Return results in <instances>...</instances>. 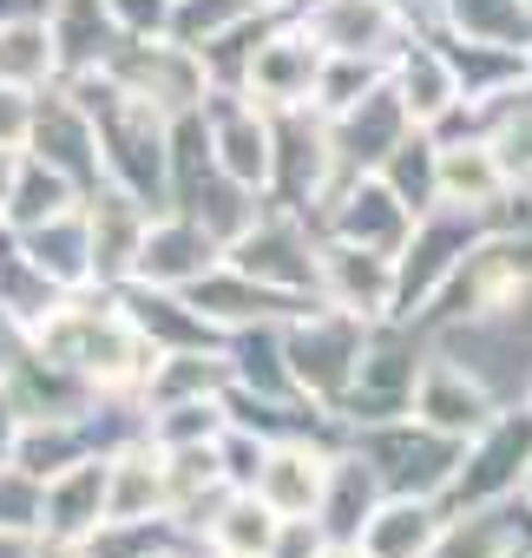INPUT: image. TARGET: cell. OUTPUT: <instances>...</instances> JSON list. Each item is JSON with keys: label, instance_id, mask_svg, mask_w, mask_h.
<instances>
[{"label": "cell", "instance_id": "1", "mask_svg": "<svg viewBox=\"0 0 532 558\" xmlns=\"http://www.w3.org/2000/svg\"><path fill=\"white\" fill-rule=\"evenodd\" d=\"M27 342L47 362H60L66 375H80L93 395H138V381L152 368V349L138 342V329L125 323V310H119L112 290H73V296H60L27 329Z\"/></svg>", "mask_w": 532, "mask_h": 558}, {"label": "cell", "instance_id": "2", "mask_svg": "<svg viewBox=\"0 0 532 558\" xmlns=\"http://www.w3.org/2000/svg\"><path fill=\"white\" fill-rule=\"evenodd\" d=\"M86 119H93V138H99V178L132 191L145 210H165L171 204V151H165V132L171 119L145 99H132L125 86H112L106 73H73L60 80Z\"/></svg>", "mask_w": 532, "mask_h": 558}, {"label": "cell", "instance_id": "3", "mask_svg": "<svg viewBox=\"0 0 532 558\" xmlns=\"http://www.w3.org/2000/svg\"><path fill=\"white\" fill-rule=\"evenodd\" d=\"M532 296V223H493L467 256L460 269L440 283V296L421 310L414 329L427 323H506L519 316V303Z\"/></svg>", "mask_w": 532, "mask_h": 558}, {"label": "cell", "instance_id": "4", "mask_svg": "<svg viewBox=\"0 0 532 558\" xmlns=\"http://www.w3.org/2000/svg\"><path fill=\"white\" fill-rule=\"evenodd\" d=\"M493 223H512V191L499 210H460V204H434L414 217L408 243L395 250V323H421V310L440 296V283L460 269V256L493 230Z\"/></svg>", "mask_w": 532, "mask_h": 558}, {"label": "cell", "instance_id": "5", "mask_svg": "<svg viewBox=\"0 0 532 558\" xmlns=\"http://www.w3.org/2000/svg\"><path fill=\"white\" fill-rule=\"evenodd\" d=\"M223 263L237 276H250V283L277 290V296H297V303L323 296V230H316V217L283 210L270 197H263L256 217L223 243Z\"/></svg>", "mask_w": 532, "mask_h": 558}, {"label": "cell", "instance_id": "6", "mask_svg": "<svg viewBox=\"0 0 532 558\" xmlns=\"http://www.w3.org/2000/svg\"><path fill=\"white\" fill-rule=\"evenodd\" d=\"M368 329L375 323H362V316H349V310H336V303H303V310H290L283 316V368H290V388L303 395V401H316V408H342V395H349V381H355V362H362V342H368Z\"/></svg>", "mask_w": 532, "mask_h": 558}, {"label": "cell", "instance_id": "7", "mask_svg": "<svg viewBox=\"0 0 532 558\" xmlns=\"http://www.w3.org/2000/svg\"><path fill=\"white\" fill-rule=\"evenodd\" d=\"M349 447L375 466L382 493H414V499H440L454 466H460V447L467 440H447L421 421H375V427H349Z\"/></svg>", "mask_w": 532, "mask_h": 558}, {"label": "cell", "instance_id": "8", "mask_svg": "<svg viewBox=\"0 0 532 558\" xmlns=\"http://www.w3.org/2000/svg\"><path fill=\"white\" fill-rule=\"evenodd\" d=\"M421 336L408 323H375L368 342H362V362H355V381L336 408L342 427H375V421H401L408 414V395H414V368H421Z\"/></svg>", "mask_w": 532, "mask_h": 558}, {"label": "cell", "instance_id": "9", "mask_svg": "<svg viewBox=\"0 0 532 558\" xmlns=\"http://www.w3.org/2000/svg\"><path fill=\"white\" fill-rule=\"evenodd\" d=\"M525 453H532V414L512 401V408H499V414H493L467 447H460V466H454V480H447V493H440V512H460V506H499V499H512Z\"/></svg>", "mask_w": 532, "mask_h": 558}, {"label": "cell", "instance_id": "10", "mask_svg": "<svg viewBox=\"0 0 532 558\" xmlns=\"http://www.w3.org/2000/svg\"><path fill=\"white\" fill-rule=\"evenodd\" d=\"M342 184L336 151H329V125L316 112H270V204L316 217L323 197Z\"/></svg>", "mask_w": 532, "mask_h": 558}, {"label": "cell", "instance_id": "11", "mask_svg": "<svg viewBox=\"0 0 532 558\" xmlns=\"http://www.w3.org/2000/svg\"><path fill=\"white\" fill-rule=\"evenodd\" d=\"M197 119H204V138H210L217 171L237 191H250V197L270 191V112L250 106L237 86H204Z\"/></svg>", "mask_w": 532, "mask_h": 558}, {"label": "cell", "instance_id": "12", "mask_svg": "<svg viewBox=\"0 0 532 558\" xmlns=\"http://www.w3.org/2000/svg\"><path fill=\"white\" fill-rule=\"evenodd\" d=\"M316 73H323V47L303 34L297 14L270 21L243 66V99L263 106V112H310V93H316Z\"/></svg>", "mask_w": 532, "mask_h": 558}, {"label": "cell", "instance_id": "13", "mask_svg": "<svg viewBox=\"0 0 532 558\" xmlns=\"http://www.w3.org/2000/svg\"><path fill=\"white\" fill-rule=\"evenodd\" d=\"M499 408H506V401H499L460 355H447V349L421 355L414 395H408V421H421V427H434V434H447V440H473Z\"/></svg>", "mask_w": 532, "mask_h": 558}, {"label": "cell", "instance_id": "14", "mask_svg": "<svg viewBox=\"0 0 532 558\" xmlns=\"http://www.w3.org/2000/svg\"><path fill=\"white\" fill-rule=\"evenodd\" d=\"M99 73H106L112 86H125L132 99L158 106L165 119H178V112H191V106L204 99V66H197V53H184L178 40H119Z\"/></svg>", "mask_w": 532, "mask_h": 558}, {"label": "cell", "instance_id": "15", "mask_svg": "<svg viewBox=\"0 0 532 558\" xmlns=\"http://www.w3.org/2000/svg\"><path fill=\"white\" fill-rule=\"evenodd\" d=\"M316 230H323V236H336V243H355V250L395 256V250L408 243V230H414V210H408V204H401L375 171H362V178H342V184L323 197Z\"/></svg>", "mask_w": 532, "mask_h": 558}, {"label": "cell", "instance_id": "16", "mask_svg": "<svg viewBox=\"0 0 532 558\" xmlns=\"http://www.w3.org/2000/svg\"><path fill=\"white\" fill-rule=\"evenodd\" d=\"M297 21H303V34H310L323 53L382 60V66L414 40V27L388 8V0H303Z\"/></svg>", "mask_w": 532, "mask_h": 558}, {"label": "cell", "instance_id": "17", "mask_svg": "<svg viewBox=\"0 0 532 558\" xmlns=\"http://www.w3.org/2000/svg\"><path fill=\"white\" fill-rule=\"evenodd\" d=\"M21 151H34V158H47L53 171H66L80 191H93V184H106L99 178V138H93V119H86V106L53 80V86H40L34 93V106H27V138H21Z\"/></svg>", "mask_w": 532, "mask_h": 558}, {"label": "cell", "instance_id": "18", "mask_svg": "<svg viewBox=\"0 0 532 558\" xmlns=\"http://www.w3.org/2000/svg\"><path fill=\"white\" fill-rule=\"evenodd\" d=\"M217 263H223V243H217L197 217H184V210H152L125 283H145V290H191L197 276L217 269Z\"/></svg>", "mask_w": 532, "mask_h": 558}, {"label": "cell", "instance_id": "19", "mask_svg": "<svg viewBox=\"0 0 532 558\" xmlns=\"http://www.w3.org/2000/svg\"><path fill=\"white\" fill-rule=\"evenodd\" d=\"M80 217H86L93 290H119L125 276H132V256H138V236H145L152 210H145L132 191H119V184H93L86 204H80Z\"/></svg>", "mask_w": 532, "mask_h": 558}, {"label": "cell", "instance_id": "20", "mask_svg": "<svg viewBox=\"0 0 532 558\" xmlns=\"http://www.w3.org/2000/svg\"><path fill=\"white\" fill-rule=\"evenodd\" d=\"M323 125H329L336 171H342V178H362V171H375V165L395 151V138L408 132V112H401V99H395L388 80H382V86H368L349 112H336V119H323Z\"/></svg>", "mask_w": 532, "mask_h": 558}, {"label": "cell", "instance_id": "21", "mask_svg": "<svg viewBox=\"0 0 532 558\" xmlns=\"http://www.w3.org/2000/svg\"><path fill=\"white\" fill-rule=\"evenodd\" d=\"M323 303H336L362 323H395V256L323 236Z\"/></svg>", "mask_w": 532, "mask_h": 558}, {"label": "cell", "instance_id": "22", "mask_svg": "<svg viewBox=\"0 0 532 558\" xmlns=\"http://www.w3.org/2000/svg\"><path fill=\"white\" fill-rule=\"evenodd\" d=\"M388 93L401 99L408 125H440V119L460 106V86H454V66H447L440 34H414V40L388 60Z\"/></svg>", "mask_w": 532, "mask_h": 558}, {"label": "cell", "instance_id": "23", "mask_svg": "<svg viewBox=\"0 0 532 558\" xmlns=\"http://www.w3.org/2000/svg\"><path fill=\"white\" fill-rule=\"evenodd\" d=\"M112 296H119L125 323L138 329V342H145L152 355H171V349H223V329H210V323H204V316L184 303V290H145V283H119Z\"/></svg>", "mask_w": 532, "mask_h": 558}, {"label": "cell", "instance_id": "24", "mask_svg": "<svg viewBox=\"0 0 532 558\" xmlns=\"http://www.w3.org/2000/svg\"><path fill=\"white\" fill-rule=\"evenodd\" d=\"M329 453L336 447H323V440H270V460H263V473H256L250 493L270 506L277 519H316Z\"/></svg>", "mask_w": 532, "mask_h": 558}, {"label": "cell", "instance_id": "25", "mask_svg": "<svg viewBox=\"0 0 532 558\" xmlns=\"http://www.w3.org/2000/svg\"><path fill=\"white\" fill-rule=\"evenodd\" d=\"M106 519V453H86L73 466H60L53 480H40V538H93V525Z\"/></svg>", "mask_w": 532, "mask_h": 558}, {"label": "cell", "instance_id": "26", "mask_svg": "<svg viewBox=\"0 0 532 558\" xmlns=\"http://www.w3.org/2000/svg\"><path fill=\"white\" fill-rule=\"evenodd\" d=\"M184 303L210 323V329H250V323H283L290 310H303L297 296H277V290H263V283H250V276H237L230 263H217V269H204L197 283L184 290Z\"/></svg>", "mask_w": 532, "mask_h": 558}, {"label": "cell", "instance_id": "27", "mask_svg": "<svg viewBox=\"0 0 532 558\" xmlns=\"http://www.w3.org/2000/svg\"><path fill=\"white\" fill-rule=\"evenodd\" d=\"M434 191L440 204H460V210H499L506 204V171L493 158V145L480 132L467 138H434Z\"/></svg>", "mask_w": 532, "mask_h": 558}, {"label": "cell", "instance_id": "28", "mask_svg": "<svg viewBox=\"0 0 532 558\" xmlns=\"http://www.w3.org/2000/svg\"><path fill=\"white\" fill-rule=\"evenodd\" d=\"M447 47V66H454V86H460V106L480 119L493 99L519 93L532 80V47H486V40H440Z\"/></svg>", "mask_w": 532, "mask_h": 558}, {"label": "cell", "instance_id": "29", "mask_svg": "<svg viewBox=\"0 0 532 558\" xmlns=\"http://www.w3.org/2000/svg\"><path fill=\"white\" fill-rule=\"evenodd\" d=\"M382 506V480H375V466L342 440L336 453H329V473H323V499H316V525L329 532V545H355V532H362V519Z\"/></svg>", "mask_w": 532, "mask_h": 558}, {"label": "cell", "instance_id": "30", "mask_svg": "<svg viewBox=\"0 0 532 558\" xmlns=\"http://www.w3.org/2000/svg\"><path fill=\"white\" fill-rule=\"evenodd\" d=\"M440 499H414V493H382V506L362 519L355 551L362 558H427L434 532H440Z\"/></svg>", "mask_w": 532, "mask_h": 558}, {"label": "cell", "instance_id": "31", "mask_svg": "<svg viewBox=\"0 0 532 558\" xmlns=\"http://www.w3.org/2000/svg\"><path fill=\"white\" fill-rule=\"evenodd\" d=\"M106 519H165V453L145 434L106 453Z\"/></svg>", "mask_w": 532, "mask_h": 558}, {"label": "cell", "instance_id": "32", "mask_svg": "<svg viewBox=\"0 0 532 558\" xmlns=\"http://www.w3.org/2000/svg\"><path fill=\"white\" fill-rule=\"evenodd\" d=\"M80 204H86V191H80L66 171H53V165H47V158H34V151H14L8 204H0V223H8V230H34V223H53V217L80 210Z\"/></svg>", "mask_w": 532, "mask_h": 558}, {"label": "cell", "instance_id": "33", "mask_svg": "<svg viewBox=\"0 0 532 558\" xmlns=\"http://www.w3.org/2000/svg\"><path fill=\"white\" fill-rule=\"evenodd\" d=\"M47 34H53V53H60V80L73 73H99L112 60V47L125 40L106 14V0H53L47 14Z\"/></svg>", "mask_w": 532, "mask_h": 558}, {"label": "cell", "instance_id": "34", "mask_svg": "<svg viewBox=\"0 0 532 558\" xmlns=\"http://www.w3.org/2000/svg\"><path fill=\"white\" fill-rule=\"evenodd\" d=\"M519 538H525V525H519L512 499H499V506H460V512L440 519L427 558H506V551H519Z\"/></svg>", "mask_w": 532, "mask_h": 558}, {"label": "cell", "instance_id": "35", "mask_svg": "<svg viewBox=\"0 0 532 558\" xmlns=\"http://www.w3.org/2000/svg\"><path fill=\"white\" fill-rule=\"evenodd\" d=\"M14 236H21L27 263L47 276L60 296L93 290V256H86V217H80V210H66V217H53V223H34V230H14Z\"/></svg>", "mask_w": 532, "mask_h": 558}, {"label": "cell", "instance_id": "36", "mask_svg": "<svg viewBox=\"0 0 532 558\" xmlns=\"http://www.w3.org/2000/svg\"><path fill=\"white\" fill-rule=\"evenodd\" d=\"M86 453H99L93 434H86V414H40V421H21V440H14L8 466H21L27 480H53L60 466H73Z\"/></svg>", "mask_w": 532, "mask_h": 558}, {"label": "cell", "instance_id": "37", "mask_svg": "<svg viewBox=\"0 0 532 558\" xmlns=\"http://www.w3.org/2000/svg\"><path fill=\"white\" fill-rule=\"evenodd\" d=\"M440 40L532 47V0H440Z\"/></svg>", "mask_w": 532, "mask_h": 558}, {"label": "cell", "instance_id": "38", "mask_svg": "<svg viewBox=\"0 0 532 558\" xmlns=\"http://www.w3.org/2000/svg\"><path fill=\"white\" fill-rule=\"evenodd\" d=\"M53 303H60V290H53L47 276H40V269L27 263L21 236H14L8 223H0V316H8V323H14V329L27 336V329H34V323H40V316H47Z\"/></svg>", "mask_w": 532, "mask_h": 558}, {"label": "cell", "instance_id": "39", "mask_svg": "<svg viewBox=\"0 0 532 558\" xmlns=\"http://www.w3.org/2000/svg\"><path fill=\"white\" fill-rule=\"evenodd\" d=\"M277 538V512L263 506L256 493H230L217 506V519L204 525V551L210 558H263Z\"/></svg>", "mask_w": 532, "mask_h": 558}, {"label": "cell", "instance_id": "40", "mask_svg": "<svg viewBox=\"0 0 532 558\" xmlns=\"http://www.w3.org/2000/svg\"><path fill=\"white\" fill-rule=\"evenodd\" d=\"M434 151H440V145H434V132H427V125H408V132L395 138V151L375 165V178H382V184H388L414 217L440 204V191H434Z\"/></svg>", "mask_w": 532, "mask_h": 558}, {"label": "cell", "instance_id": "41", "mask_svg": "<svg viewBox=\"0 0 532 558\" xmlns=\"http://www.w3.org/2000/svg\"><path fill=\"white\" fill-rule=\"evenodd\" d=\"M53 80H60V53H53L47 21H8V27H0V86L40 93Z\"/></svg>", "mask_w": 532, "mask_h": 558}, {"label": "cell", "instance_id": "42", "mask_svg": "<svg viewBox=\"0 0 532 558\" xmlns=\"http://www.w3.org/2000/svg\"><path fill=\"white\" fill-rule=\"evenodd\" d=\"M217 427H223V408H217V395L145 408V440H152V447H204V440H217Z\"/></svg>", "mask_w": 532, "mask_h": 558}, {"label": "cell", "instance_id": "43", "mask_svg": "<svg viewBox=\"0 0 532 558\" xmlns=\"http://www.w3.org/2000/svg\"><path fill=\"white\" fill-rule=\"evenodd\" d=\"M388 80V66L382 60H349V53H323V73H316V93H310V112L316 119H336V112H349L368 86H382Z\"/></svg>", "mask_w": 532, "mask_h": 558}, {"label": "cell", "instance_id": "44", "mask_svg": "<svg viewBox=\"0 0 532 558\" xmlns=\"http://www.w3.org/2000/svg\"><path fill=\"white\" fill-rule=\"evenodd\" d=\"M243 14H256L250 0H171V27H165V40H178L184 53H197V47H210L223 27H237Z\"/></svg>", "mask_w": 532, "mask_h": 558}, {"label": "cell", "instance_id": "45", "mask_svg": "<svg viewBox=\"0 0 532 558\" xmlns=\"http://www.w3.org/2000/svg\"><path fill=\"white\" fill-rule=\"evenodd\" d=\"M217 473H223V486L230 493H250L256 486V473H263V460H270V440H263V434H250V427H217Z\"/></svg>", "mask_w": 532, "mask_h": 558}, {"label": "cell", "instance_id": "46", "mask_svg": "<svg viewBox=\"0 0 532 558\" xmlns=\"http://www.w3.org/2000/svg\"><path fill=\"white\" fill-rule=\"evenodd\" d=\"M106 14L125 40H165L171 27V0H106Z\"/></svg>", "mask_w": 532, "mask_h": 558}, {"label": "cell", "instance_id": "47", "mask_svg": "<svg viewBox=\"0 0 532 558\" xmlns=\"http://www.w3.org/2000/svg\"><path fill=\"white\" fill-rule=\"evenodd\" d=\"M0 525L40 532V480H27L21 466H0Z\"/></svg>", "mask_w": 532, "mask_h": 558}, {"label": "cell", "instance_id": "48", "mask_svg": "<svg viewBox=\"0 0 532 558\" xmlns=\"http://www.w3.org/2000/svg\"><path fill=\"white\" fill-rule=\"evenodd\" d=\"M323 545H329V532L316 519H277V538L263 558H323Z\"/></svg>", "mask_w": 532, "mask_h": 558}, {"label": "cell", "instance_id": "49", "mask_svg": "<svg viewBox=\"0 0 532 558\" xmlns=\"http://www.w3.org/2000/svg\"><path fill=\"white\" fill-rule=\"evenodd\" d=\"M27 106H34V93L0 86V151H21V138H27Z\"/></svg>", "mask_w": 532, "mask_h": 558}, {"label": "cell", "instance_id": "50", "mask_svg": "<svg viewBox=\"0 0 532 558\" xmlns=\"http://www.w3.org/2000/svg\"><path fill=\"white\" fill-rule=\"evenodd\" d=\"M21 421H27V414H21V401L8 395V381H0V466H8V460H14V440H21Z\"/></svg>", "mask_w": 532, "mask_h": 558}, {"label": "cell", "instance_id": "51", "mask_svg": "<svg viewBox=\"0 0 532 558\" xmlns=\"http://www.w3.org/2000/svg\"><path fill=\"white\" fill-rule=\"evenodd\" d=\"M40 551V532L27 525H0V558H34Z\"/></svg>", "mask_w": 532, "mask_h": 558}, {"label": "cell", "instance_id": "52", "mask_svg": "<svg viewBox=\"0 0 532 558\" xmlns=\"http://www.w3.org/2000/svg\"><path fill=\"white\" fill-rule=\"evenodd\" d=\"M53 14V0H0V27L8 21H47Z\"/></svg>", "mask_w": 532, "mask_h": 558}, {"label": "cell", "instance_id": "53", "mask_svg": "<svg viewBox=\"0 0 532 558\" xmlns=\"http://www.w3.org/2000/svg\"><path fill=\"white\" fill-rule=\"evenodd\" d=\"M34 558H86V545H66V538H40Z\"/></svg>", "mask_w": 532, "mask_h": 558}, {"label": "cell", "instance_id": "54", "mask_svg": "<svg viewBox=\"0 0 532 558\" xmlns=\"http://www.w3.org/2000/svg\"><path fill=\"white\" fill-rule=\"evenodd\" d=\"M512 499L525 506V519H532V453H525V466H519V486H512Z\"/></svg>", "mask_w": 532, "mask_h": 558}, {"label": "cell", "instance_id": "55", "mask_svg": "<svg viewBox=\"0 0 532 558\" xmlns=\"http://www.w3.org/2000/svg\"><path fill=\"white\" fill-rule=\"evenodd\" d=\"M250 8H256V14H297L303 0H250Z\"/></svg>", "mask_w": 532, "mask_h": 558}, {"label": "cell", "instance_id": "56", "mask_svg": "<svg viewBox=\"0 0 532 558\" xmlns=\"http://www.w3.org/2000/svg\"><path fill=\"white\" fill-rule=\"evenodd\" d=\"M8 178H14V151H0V204H8Z\"/></svg>", "mask_w": 532, "mask_h": 558}, {"label": "cell", "instance_id": "57", "mask_svg": "<svg viewBox=\"0 0 532 558\" xmlns=\"http://www.w3.org/2000/svg\"><path fill=\"white\" fill-rule=\"evenodd\" d=\"M323 558H362L355 545H323Z\"/></svg>", "mask_w": 532, "mask_h": 558}, {"label": "cell", "instance_id": "58", "mask_svg": "<svg viewBox=\"0 0 532 558\" xmlns=\"http://www.w3.org/2000/svg\"><path fill=\"white\" fill-rule=\"evenodd\" d=\"M519 408H525V414H532V381H525V401H519Z\"/></svg>", "mask_w": 532, "mask_h": 558}, {"label": "cell", "instance_id": "59", "mask_svg": "<svg viewBox=\"0 0 532 558\" xmlns=\"http://www.w3.org/2000/svg\"><path fill=\"white\" fill-rule=\"evenodd\" d=\"M158 558H178V551H158Z\"/></svg>", "mask_w": 532, "mask_h": 558}]
</instances>
